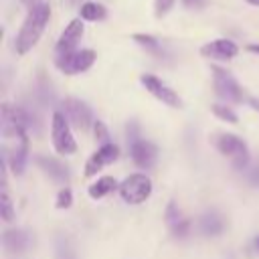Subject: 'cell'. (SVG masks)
<instances>
[{
    "mask_svg": "<svg viewBox=\"0 0 259 259\" xmlns=\"http://www.w3.org/2000/svg\"><path fill=\"white\" fill-rule=\"evenodd\" d=\"M83 18H73L65 30L61 32L59 40H57V53H63V51H77V42L81 40L83 36Z\"/></svg>",
    "mask_w": 259,
    "mask_h": 259,
    "instance_id": "4fadbf2b",
    "label": "cell"
},
{
    "mask_svg": "<svg viewBox=\"0 0 259 259\" xmlns=\"http://www.w3.org/2000/svg\"><path fill=\"white\" fill-rule=\"evenodd\" d=\"M210 109H212V113H214L219 119H223V121H227V123H237V113H235L229 105L214 103V105H210Z\"/></svg>",
    "mask_w": 259,
    "mask_h": 259,
    "instance_id": "ffe728a7",
    "label": "cell"
},
{
    "mask_svg": "<svg viewBox=\"0 0 259 259\" xmlns=\"http://www.w3.org/2000/svg\"><path fill=\"white\" fill-rule=\"evenodd\" d=\"M237 53L239 47L231 38H214L200 47V55L210 61H231L233 57H237Z\"/></svg>",
    "mask_w": 259,
    "mask_h": 259,
    "instance_id": "9c48e42d",
    "label": "cell"
},
{
    "mask_svg": "<svg viewBox=\"0 0 259 259\" xmlns=\"http://www.w3.org/2000/svg\"><path fill=\"white\" fill-rule=\"evenodd\" d=\"M188 229H190V223H188L186 219H182L176 227H172V233H174V237H180V239H182V237L188 235Z\"/></svg>",
    "mask_w": 259,
    "mask_h": 259,
    "instance_id": "4316f807",
    "label": "cell"
},
{
    "mask_svg": "<svg viewBox=\"0 0 259 259\" xmlns=\"http://www.w3.org/2000/svg\"><path fill=\"white\" fill-rule=\"evenodd\" d=\"M214 146H217V150L223 156L231 158L235 168H245L247 166V162H249V148H247V144L241 138H237L233 134H219L214 138Z\"/></svg>",
    "mask_w": 259,
    "mask_h": 259,
    "instance_id": "8992f818",
    "label": "cell"
},
{
    "mask_svg": "<svg viewBox=\"0 0 259 259\" xmlns=\"http://www.w3.org/2000/svg\"><path fill=\"white\" fill-rule=\"evenodd\" d=\"M130 154H132V160L136 162V166L148 170V168H152L156 164L158 148L148 140H138V142L130 144Z\"/></svg>",
    "mask_w": 259,
    "mask_h": 259,
    "instance_id": "7c38bea8",
    "label": "cell"
},
{
    "mask_svg": "<svg viewBox=\"0 0 259 259\" xmlns=\"http://www.w3.org/2000/svg\"><path fill=\"white\" fill-rule=\"evenodd\" d=\"M251 182H253V186H259V168L253 170V174H251Z\"/></svg>",
    "mask_w": 259,
    "mask_h": 259,
    "instance_id": "f1b7e54d",
    "label": "cell"
},
{
    "mask_svg": "<svg viewBox=\"0 0 259 259\" xmlns=\"http://www.w3.org/2000/svg\"><path fill=\"white\" fill-rule=\"evenodd\" d=\"M34 164H36L49 178H53L55 182H59V184H67V182H69V168H67L61 160L51 158V156H45V154H36V156H34Z\"/></svg>",
    "mask_w": 259,
    "mask_h": 259,
    "instance_id": "8fae6325",
    "label": "cell"
},
{
    "mask_svg": "<svg viewBox=\"0 0 259 259\" xmlns=\"http://www.w3.org/2000/svg\"><path fill=\"white\" fill-rule=\"evenodd\" d=\"M95 51L91 49H81V51H63V53H57L55 57V65L67 73V75H77V73H83L87 71L93 63H95Z\"/></svg>",
    "mask_w": 259,
    "mask_h": 259,
    "instance_id": "277c9868",
    "label": "cell"
},
{
    "mask_svg": "<svg viewBox=\"0 0 259 259\" xmlns=\"http://www.w3.org/2000/svg\"><path fill=\"white\" fill-rule=\"evenodd\" d=\"M249 4H253V6H259V0H247Z\"/></svg>",
    "mask_w": 259,
    "mask_h": 259,
    "instance_id": "1f68e13d",
    "label": "cell"
},
{
    "mask_svg": "<svg viewBox=\"0 0 259 259\" xmlns=\"http://www.w3.org/2000/svg\"><path fill=\"white\" fill-rule=\"evenodd\" d=\"M174 2H176V0H156V2H154V14H156L158 18L166 16V14L170 12V8L174 6Z\"/></svg>",
    "mask_w": 259,
    "mask_h": 259,
    "instance_id": "d4e9b609",
    "label": "cell"
},
{
    "mask_svg": "<svg viewBox=\"0 0 259 259\" xmlns=\"http://www.w3.org/2000/svg\"><path fill=\"white\" fill-rule=\"evenodd\" d=\"M51 18V6L45 2H32L28 8V14L22 22V28L16 34L14 40V49L18 55H26L40 38V34L45 32V26Z\"/></svg>",
    "mask_w": 259,
    "mask_h": 259,
    "instance_id": "6da1fadb",
    "label": "cell"
},
{
    "mask_svg": "<svg viewBox=\"0 0 259 259\" xmlns=\"http://www.w3.org/2000/svg\"><path fill=\"white\" fill-rule=\"evenodd\" d=\"M249 51H251V53H257V55H259V45H249Z\"/></svg>",
    "mask_w": 259,
    "mask_h": 259,
    "instance_id": "4dcf8cb0",
    "label": "cell"
},
{
    "mask_svg": "<svg viewBox=\"0 0 259 259\" xmlns=\"http://www.w3.org/2000/svg\"><path fill=\"white\" fill-rule=\"evenodd\" d=\"M93 132H95V138L99 140V144H101V146L111 144V142H109V132H107V127H105V123H103V121H99V119H97V121L93 123Z\"/></svg>",
    "mask_w": 259,
    "mask_h": 259,
    "instance_id": "cb8c5ba5",
    "label": "cell"
},
{
    "mask_svg": "<svg viewBox=\"0 0 259 259\" xmlns=\"http://www.w3.org/2000/svg\"><path fill=\"white\" fill-rule=\"evenodd\" d=\"M0 214L6 223L14 221V206H12V200H10V196L4 188H2V194H0Z\"/></svg>",
    "mask_w": 259,
    "mask_h": 259,
    "instance_id": "d6986e66",
    "label": "cell"
},
{
    "mask_svg": "<svg viewBox=\"0 0 259 259\" xmlns=\"http://www.w3.org/2000/svg\"><path fill=\"white\" fill-rule=\"evenodd\" d=\"M105 8L97 2H83L79 6V18L83 20H89V22H97V20H103L105 18Z\"/></svg>",
    "mask_w": 259,
    "mask_h": 259,
    "instance_id": "e0dca14e",
    "label": "cell"
},
{
    "mask_svg": "<svg viewBox=\"0 0 259 259\" xmlns=\"http://www.w3.org/2000/svg\"><path fill=\"white\" fill-rule=\"evenodd\" d=\"M73 204V192H71V188H61L59 190V194H57V200H55V206L59 208V210H65V208H69Z\"/></svg>",
    "mask_w": 259,
    "mask_h": 259,
    "instance_id": "7402d4cb",
    "label": "cell"
},
{
    "mask_svg": "<svg viewBox=\"0 0 259 259\" xmlns=\"http://www.w3.org/2000/svg\"><path fill=\"white\" fill-rule=\"evenodd\" d=\"M63 113L67 115L69 123H73L79 130H87V127H91L95 123L89 105L85 101H81V99H75V97H67L63 101Z\"/></svg>",
    "mask_w": 259,
    "mask_h": 259,
    "instance_id": "ba28073f",
    "label": "cell"
},
{
    "mask_svg": "<svg viewBox=\"0 0 259 259\" xmlns=\"http://www.w3.org/2000/svg\"><path fill=\"white\" fill-rule=\"evenodd\" d=\"M255 245H257V249H259V237H257V241H255Z\"/></svg>",
    "mask_w": 259,
    "mask_h": 259,
    "instance_id": "d6a6232c",
    "label": "cell"
},
{
    "mask_svg": "<svg viewBox=\"0 0 259 259\" xmlns=\"http://www.w3.org/2000/svg\"><path fill=\"white\" fill-rule=\"evenodd\" d=\"M210 73H212V87H214V93L225 99L227 103H241L245 99V93H243V87L237 83V79L225 71L223 67H210Z\"/></svg>",
    "mask_w": 259,
    "mask_h": 259,
    "instance_id": "3957f363",
    "label": "cell"
},
{
    "mask_svg": "<svg viewBox=\"0 0 259 259\" xmlns=\"http://www.w3.org/2000/svg\"><path fill=\"white\" fill-rule=\"evenodd\" d=\"M249 105H251L253 109H257V111H259V99H255V97H251V99H249Z\"/></svg>",
    "mask_w": 259,
    "mask_h": 259,
    "instance_id": "f546056e",
    "label": "cell"
},
{
    "mask_svg": "<svg viewBox=\"0 0 259 259\" xmlns=\"http://www.w3.org/2000/svg\"><path fill=\"white\" fill-rule=\"evenodd\" d=\"M117 156H119V148H117L115 144H105V146H101V148L87 160V164H85V176H87V178L95 176L103 166L115 162Z\"/></svg>",
    "mask_w": 259,
    "mask_h": 259,
    "instance_id": "30bf717a",
    "label": "cell"
},
{
    "mask_svg": "<svg viewBox=\"0 0 259 259\" xmlns=\"http://www.w3.org/2000/svg\"><path fill=\"white\" fill-rule=\"evenodd\" d=\"M125 132H127V142H130V144H134V142L142 140V138H140V127H138V123H136V121H130V123H127V127H125Z\"/></svg>",
    "mask_w": 259,
    "mask_h": 259,
    "instance_id": "484cf974",
    "label": "cell"
},
{
    "mask_svg": "<svg viewBox=\"0 0 259 259\" xmlns=\"http://www.w3.org/2000/svg\"><path fill=\"white\" fill-rule=\"evenodd\" d=\"M180 221H182L180 210H178V206L170 200V202H168V206H166V223H168V225H170V229H172V227H176Z\"/></svg>",
    "mask_w": 259,
    "mask_h": 259,
    "instance_id": "603a6c76",
    "label": "cell"
},
{
    "mask_svg": "<svg viewBox=\"0 0 259 259\" xmlns=\"http://www.w3.org/2000/svg\"><path fill=\"white\" fill-rule=\"evenodd\" d=\"M115 188H119V184L115 182L113 176H101V178H97V180L87 188V192H89V196H91L93 200H99V198H103L105 194H109L111 190H115Z\"/></svg>",
    "mask_w": 259,
    "mask_h": 259,
    "instance_id": "9a60e30c",
    "label": "cell"
},
{
    "mask_svg": "<svg viewBox=\"0 0 259 259\" xmlns=\"http://www.w3.org/2000/svg\"><path fill=\"white\" fill-rule=\"evenodd\" d=\"M223 229H225V223H223L221 214H217V212H212V210L202 214V219H200V231H202L204 235L217 237Z\"/></svg>",
    "mask_w": 259,
    "mask_h": 259,
    "instance_id": "2e32d148",
    "label": "cell"
},
{
    "mask_svg": "<svg viewBox=\"0 0 259 259\" xmlns=\"http://www.w3.org/2000/svg\"><path fill=\"white\" fill-rule=\"evenodd\" d=\"M142 85L146 87V91L150 95H154L158 101H162L164 105H170V107H180L182 105V99L178 97V93L174 89H170L162 79H158L156 75H150V73H144L140 77Z\"/></svg>",
    "mask_w": 259,
    "mask_h": 259,
    "instance_id": "52a82bcc",
    "label": "cell"
},
{
    "mask_svg": "<svg viewBox=\"0 0 259 259\" xmlns=\"http://www.w3.org/2000/svg\"><path fill=\"white\" fill-rule=\"evenodd\" d=\"M57 259H77V253L73 251L69 239H65V237L57 239Z\"/></svg>",
    "mask_w": 259,
    "mask_h": 259,
    "instance_id": "44dd1931",
    "label": "cell"
},
{
    "mask_svg": "<svg viewBox=\"0 0 259 259\" xmlns=\"http://www.w3.org/2000/svg\"><path fill=\"white\" fill-rule=\"evenodd\" d=\"M182 2H184V6H188V8H198V6L204 4V0H182Z\"/></svg>",
    "mask_w": 259,
    "mask_h": 259,
    "instance_id": "83f0119b",
    "label": "cell"
},
{
    "mask_svg": "<svg viewBox=\"0 0 259 259\" xmlns=\"http://www.w3.org/2000/svg\"><path fill=\"white\" fill-rule=\"evenodd\" d=\"M132 38H134L140 47H144V49H148V51H152V53H158V51H160V42H158V38H156V36H152V34L136 32Z\"/></svg>",
    "mask_w": 259,
    "mask_h": 259,
    "instance_id": "ac0fdd59",
    "label": "cell"
},
{
    "mask_svg": "<svg viewBox=\"0 0 259 259\" xmlns=\"http://www.w3.org/2000/svg\"><path fill=\"white\" fill-rule=\"evenodd\" d=\"M51 140H53V146L59 154H65V156H71L77 152V142L73 138V132H71V125H69V119L63 111H55L53 113V119H51Z\"/></svg>",
    "mask_w": 259,
    "mask_h": 259,
    "instance_id": "7a4b0ae2",
    "label": "cell"
},
{
    "mask_svg": "<svg viewBox=\"0 0 259 259\" xmlns=\"http://www.w3.org/2000/svg\"><path fill=\"white\" fill-rule=\"evenodd\" d=\"M2 245L10 251V253H22L28 245V235L22 229H10L2 235Z\"/></svg>",
    "mask_w": 259,
    "mask_h": 259,
    "instance_id": "5bb4252c",
    "label": "cell"
},
{
    "mask_svg": "<svg viewBox=\"0 0 259 259\" xmlns=\"http://www.w3.org/2000/svg\"><path fill=\"white\" fill-rule=\"evenodd\" d=\"M119 196L127 202V204H140L144 200L150 198L152 194V180L146 174H130L121 184H119Z\"/></svg>",
    "mask_w": 259,
    "mask_h": 259,
    "instance_id": "5b68a950",
    "label": "cell"
},
{
    "mask_svg": "<svg viewBox=\"0 0 259 259\" xmlns=\"http://www.w3.org/2000/svg\"><path fill=\"white\" fill-rule=\"evenodd\" d=\"M20 2H28V0H20Z\"/></svg>",
    "mask_w": 259,
    "mask_h": 259,
    "instance_id": "836d02e7",
    "label": "cell"
}]
</instances>
